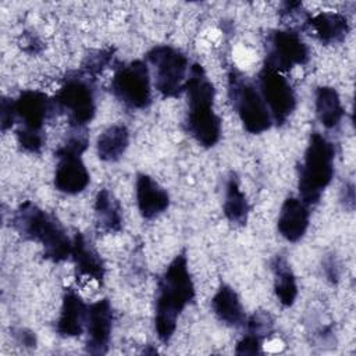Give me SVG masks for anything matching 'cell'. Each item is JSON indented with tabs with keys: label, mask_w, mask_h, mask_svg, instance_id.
<instances>
[{
	"label": "cell",
	"mask_w": 356,
	"mask_h": 356,
	"mask_svg": "<svg viewBox=\"0 0 356 356\" xmlns=\"http://www.w3.org/2000/svg\"><path fill=\"white\" fill-rule=\"evenodd\" d=\"M195 299V284L188 268L185 252L177 254L157 281L154 302V328L159 341L168 343L172 338L178 317Z\"/></svg>",
	"instance_id": "1"
},
{
	"label": "cell",
	"mask_w": 356,
	"mask_h": 356,
	"mask_svg": "<svg viewBox=\"0 0 356 356\" xmlns=\"http://www.w3.org/2000/svg\"><path fill=\"white\" fill-rule=\"evenodd\" d=\"M188 99L186 132L203 147H213L221 138V120L214 111L216 89L199 63L189 67L184 86Z\"/></svg>",
	"instance_id": "2"
},
{
	"label": "cell",
	"mask_w": 356,
	"mask_h": 356,
	"mask_svg": "<svg viewBox=\"0 0 356 356\" xmlns=\"http://www.w3.org/2000/svg\"><path fill=\"white\" fill-rule=\"evenodd\" d=\"M14 229L26 241L43 248L46 259L60 263L71 256L72 239L61 222L33 202L21 203L11 218Z\"/></svg>",
	"instance_id": "3"
},
{
	"label": "cell",
	"mask_w": 356,
	"mask_h": 356,
	"mask_svg": "<svg viewBox=\"0 0 356 356\" xmlns=\"http://www.w3.org/2000/svg\"><path fill=\"white\" fill-rule=\"evenodd\" d=\"M334 145L320 132H312L298 175L299 199L305 204L314 206L320 202L334 177Z\"/></svg>",
	"instance_id": "4"
},
{
	"label": "cell",
	"mask_w": 356,
	"mask_h": 356,
	"mask_svg": "<svg viewBox=\"0 0 356 356\" xmlns=\"http://www.w3.org/2000/svg\"><path fill=\"white\" fill-rule=\"evenodd\" d=\"M89 136L86 128H70L63 143L56 150L57 165L54 171V188L65 195H76L90 182L89 171L82 160L88 149Z\"/></svg>",
	"instance_id": "5"
},
{
	"label": "cell",
	"mask_w": 356,
	"mask_h": 356,
	"mask_svg": "<svg viewBox=\"0 0 356 356\" xmlns=\"http://www.w3.org/2000/svg\"><path fill=\"white\" fill-rule=\"evenodd\" d=\"M96 79L81 70L65 75L53 97L56 110L67 117L70 128H86L96 114Z\"/></svg>",
	"instance_id": "6"
},
{
	"label": "cell",
	"mask_w": 356,
	"mask_h": 356,
	"mask_svg": "<svg viewBox=\"0 0 356 356\" xmlns=\"http://www.w3.org/2000/svg\"><path fill=\"white\" fill-rule=\"evenodd\" d=\"M228 97L249 134L259 135L271 128L273 118L257 85L234 67L228 72Z\"/></svg>",
	"instance_id": "7"
},
{
	"label": "cell",
	"mask_w": 356,
	"mask_h": 356,
	"mask_svg": "<svg viewBox=\"0 0 356 356\" xmlns=\"http://www.w3.org/2000/svg\"><path fill=\"white\" fill-rule=\"evenodd\" d=\"M154 70V88L163 97H177L184 92L189 72L188 56L170 44H157L146 56Z\"/></svg>",
	"instance_id": "8"
},
{
	"label": "cell",
	"mask_w": 356,
	"mask_h": 356,
	"mask_svg": "<svg viewBox=\"0 0 356 356\" xmlns=\"http://www.w3.org/2000/svg\"><path fill=\"white\" fill-rule=\"evenodd\" d=\"M114 97L131 110H145L152 103V83L146 61L134 60L120 64L111 78Z\"/></svg>",
	"instance_id": "9"
},
{
	"label": "cell",
	"mask_w": 356,
	"mask_h": 356,
	"mask_svg": "<svg viewBox=\"0 0 356 356\" xmlns=\"http://www.w3.org/2000/svg\"><path fill=\"white\" fill-rule=\"evenodd\" d=\"M310 58L307 44L293 29H271L266 36L264 65L286 72L295 65H305Z\"/></svg>",
	"instance_id": "10"
},
{
	"label": "cell",
	"mask_w": 356,
	"mask_h": 356,
	"mask_svg": "<svg viewBox=\"0 0 356 356\" xmlns=\"http://www.w3.org/2000/svg\"><path fill=\"white\" fill-rule=\"evenodd\" d=\"M257 88L273 122L278 127L284 125L296 108V93L289 81L281 72L263 65L257 76Z\"/></svg>",
	"instance_id": "11"
},
{
	"label": "cell",
	"mask_w": 356,
	"mask_h": 356,
	"mask_svg": "<svg viewBox=\"0 0 356 356\" xmlns=\"http://www.w3.org/2000/svg\"><path fill=\"white\" fill-rule=\"evenodd\" d=\"M113 307L107 298L99 299L88 306L86 317V352L92 355H104L108 350V343L113 331Z\"/></svg>",
	"instance_id": "12"
},
{
	"label": "cell",
	"mask_w": 356,
	"mask_h": 356,
	"mask_svg": "<svg viewBox=\"0 0 356 356\" xmlns=\"http://www.w3.org/2000/svg\"><path fill=\"white\" fill-rule=\"evenodd\" d=\"M14 108L17 120L21 121L19 127L43 131V127L49 118L56 114V106L44 92L40 90H24L14 100Z\"/></svg>",
	"instance_id": "13"
},
{
	"label": "cell",
	"mask_w": 356,
	"mask_h": 356,
	"mask_svg": "<svg viewBox=\"0 0 356 356\" xmlns=\"http://www.w3.org/2000/svg\"><path fill=\"white\" fill-rule=\"evenodd\" d=\"M88 306L76 291L72 288L65 289L56 323V332L63 338L79 337L86 325Z\"/></svg>",
	"instance_id": "14"
},
{
	"label": "cell",
	"mask_w": 356,
	"mask_h": 356,
	"mask_svg": "<svg viewBox=\"0 0 356 356\" xmlns=\"http://www.w3.org/2000/svg\"><path fill=\"white\" fill-rule=\"evenodd\" d=\"M136 203L143 218L152 220L163 214L170 206L168 192L150 175L139 172L135 182Z\"/></svg>",
	"instance_id": "15"
},
{
	"label": "cell",
	"mask_w": 356,
	"mask_h": 356,
	"mask_svg": "<svg viewBox=\"0 0 356 356\" xmlns=\"http://www.w3.org/2000/svg\"><path fill=\"white\" fill-rule=\"evenodd\" d=\"M71 259L75 266L76 277H85L95 280L97 284H103L106 275V266L92 242L81 232H76L72 238Z\"/></svg>",
	"instance_id": "16"
},
{
	"label": "cell",
	"mask_w": 356,
	"mask_h": 356,
	"mask_svg": "<svg viewBox=\"0 0 356 356\" xmlns=\"http://www.w3.org/2000/svg\"><path fill=\"white\" fill-rule=\"evenodd\" d=\"M310 221V211L309 206L305 204L299 197H286L281 206L277 228L282 238L288 242H298L300 241L307 228Z\"/></svg>",
	"instance_id": "17"
},
{
	"label": "cell",
	"mask_w": 356,
	"mask_h": 356,
	"mask_svg": "<svg viewBox=\"0 0 356 356\" xmlns=\"http://www.w3.org/2000/svg\"><path fill=\"white\" fill-rule=\"evenodd\" d=\"M309 28L323 44H335L343 42L350 29L348 18L332 11L310 15L306 24V29Z\"/></svg>",
	"instance_id": "18"
},
{
	"label": "cell",
	"mask_w": 356,
	"mask_h": 356,
	"mask_svg": "<svg viewBox=\"0 0 356 356\" xmlns=\"http://www.w3.org/2000/svg\"><path fill=\"white\" fill-rule=\"evenodd\" d=\"M216 317L229 327H243L246 316L236 292L227 284H221L211 299Z\"/></svg>",
	"instance_id": "19"
},
{
	"label": "cell",
	"mask_w": 356,
	"mask_h": 356,
	"mask_svg": "<svg viewBox=\"0 0 356 356\" xmlns=\"http://www.w3.org/2000/svg\"><path fill=\"white\" fill-rule=\"evenodd\" d=\"M129 145V131L122 124L107 127L96 140L97 157L106 163L118 161Z\"/></svg>",
	"instance_id": "20"
},
{
	"label": "cell",
	"mask_w": 356,
	"mask_h": 356,
	"mask_svg": "<svg viewBox=\"0 0 356 356\" xmlns=\"http://www.w3.org/2000/svg\"><path fill=\"white\" fill-rule=\"evenodd\" d=\"M317 120L327 129L337 128L345 114L338 92L332 86H318L314 93Z\"/></svg>",
	"instance_id": "21"
},
{
	"label": "cell",
	"mask_w": 356,
	"mask_h": 356,
	"mask_svg": "<svg viewBox=\"0 0 356 356\" xmlns=\"http://www.w3.org/2000/svg\"><path fill=\"white\" fill-rule=\"evenodd\" d=\"M95 214L97 227L103 232L121 231L122 209L118 199L107 188L100 189L95 197Z\"/></svg>",
	"instance_id": "22"
},
{
	"label": "cell",
	"mask_w": 356,
	"mask_h": 356,
	"mask_svg": "<svg viewBox=\"0 0 356 356\" xmlns=\"http://www.w3.org/2000/svg\"><path fill=\"white\" fill-rule=\"evenodd\" d=\"M271 270L274 274V292L277 299L284 307L292 306L298 296V284L288 260L280 254L274 256Z\"/></svg>",
	"instance_id": "23"
},
{
	"label": "cell",
	"mask_w": 356,
	"mask_h": 356,
	"mask_svg": "<svg viewBox=\"0 0 356 356\" xmlns=\"http://www.w3.org/2000/svg\"><path fill=\"white\" fill-rule=\"evenodd\" d=\"M249 203L245 193L241 191L239 179L235 172H231L225 182L222 211L227 220L235 225H245L249 216Z\"/></svg>",
	"instance_id": "24"
},
{
	"label": "cell",
	"mask_w": 356,
	"mask_h": 356,
	"mask_svg": "<svg viewBox=\"0 0 356 356\" xmlns=\"http://www.w3.org/2000/svg\"><path fill=\"white\" fill-rule=\"evenodd\" d=\"M114 58V50L113 49H97L89 51L82 64H81V71L90 78L96 79L97 75H100L111 63Z\"/></svg>",
	"instance_id": "25"
},
{
	"label": "cell",
	"mask_w": 356,
	"mask_h": 356,
	"mask_svg": "<svg viewBox=\"0 0 356 356\" xmlns=\"http://www.w3.org/2000/svg\"><path fill=\"white\" fill-rule=\"evenodd\" d=\"M281 19L288 24V29H306L307 19L310 14L303 8L300 1H285L280 8Z\"/></svg>",
	"instance_id": "26"
},
{
	"label": "cell",
	"mask_w": 356,
	"mask_h": 356,
	"mask_svg": "<svg viewBox=\"0 0 356 356\" xmlns=\"http://www.w3.org/2000/svg\"><path fill=\"white\" fill-rule=\"evenodd\" d=\"M15 138L19 147L28 153H40L46 143V132L31 129L25 127H18L15 131Z\"/></svg>",
	"instance_id": "27"
},
{
	"label": "cell",
	"mask_w": 356,
	"mask_h": 356,
	"mask_svg": "<svg viewBox=\"0 0 356 356\" xmlns=\"http://www.w3.org/2000/svg\"><path fill=\"white\" fill-rule=\"evenodd\" d=\"M245 327H246V332L256 335L264 342V339L273 334L274 320L270 313L260 310L253 313L249 318H246Z\"/></svg>",
	"instance_id": "28"
},
{
	"label": "cell",
	"mask_w": 356,
	"mask_h": 356,
	"mask_svg": "<svg viewBox=\"0 0 356 356\" xmlns=\"http://www.w3.org/2000/svg\"><path fill=\"white\" fill-rule=\"evenodd\" d=\"M261 346H263V341L260 338H257L253 334L246 332V335L242 337V339L238 342L235 353L236 355H256L261 352Z\"/></svg>",
	"instance_id": "29"
},
{
	"label": "cell",
	"mask_w": 356,
	"mask_h": 356,
	"mask_svg": "<svg viewBox=\"0 0 356 356\" xmlns=\"http://www.w3.org/2000/svg\"><path fill=\"white\" fill-rule=\"evenodd\" d=\"M15 120H17V114H15V108H14V99L3 97L1 99V106H0L1 131L6 132L7 129H10L14 125Z\"/></svg>",
	"instance_id": "30"
},
{
	"label": "cell",
	"mask_w": 356,
	"mask_h": 356,
	"mask_svg": "<svg viewBox=\"0 0 356 356\" xmlns=\"http://www.w3.org/2000/svg\"><path fill=\"white\" fill-rule=\"evenodd\" d=\"M323 270H324V274H325L328 281H331L332 284L338 282V280H339V267H338V263H337V259L334 257V254H328V256L324 257Z\"/></svg>",
	"instance_id": "31"
},
{
	"label": "cell",
	"mask_w": 356,
	"mask_h": 356,
	"mask_svg": "<svg viewBox=\"0 0 356 356\" xmlns=\"http://www.w3.org/2000/svg\"><path fill=\"white\" fill-rule=\"evenodd\" d=\"M13 335L17 339V342L25 348H35L38 343L36 335L33 331L26 328H15L13 330Z\"/></svg>",
	"instance_id": "32"
},
{
	"label": "cell",
	"mask_w": 356,
	"mask_h": 356,
	"mask_svg": "<svg viewBox=\"0 0 356 356\" xmlns=\"http://www.w3.org/2000/svg\"><path fill=\"white\" fill-rule=\"evenodd\" d=\"M341 202L345 204V207L353 209L355 204V189L352 184H346L341 191Z\"/></svg>",
	"instance_id": "33"
},
{
	"label": "cell",
	"mask_w": 356,
	"mask_h": 356,
	"mask_svg": "<svg viewBox=\"0 0 356 356\" xmlns=\"http://www.w3.org/2000/svg\"><path fill=\"white\" fill-rule=\"evenodd\" d=\"M22 44H24V49L26 51H29V53H38L42 49L40 40L36 36H33V35H26L25 40L22 42Z\"/></svg>",
	"instance_id": "34"
}]
</instances>
